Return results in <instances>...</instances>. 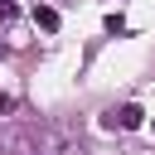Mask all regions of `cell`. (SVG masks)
<instances>
[{
    "instance_id": "cell-1",
    "label": "cell",
    "mask_w": 155,
    "mask_h": 155,
    "mask_svg": "<svg viewBox=\"0 0 155 155\" xmlns=\"http://www.w3.org/2000/svg\"><path fill=\"white\" fill-rule=\"evenodd\" d=\"M140 121H145V111H140V107H136V102H126V107H121V111H116V116H111V126H121V131H136V126H140Z\"/></svg>"
},
{
    "instance_id": "cell-2",
    "label": "cell",
    "mask_w": 155,
    "mask_h": 155,
    "mask_svg": "<svg viewBox=\"0 0 155 155\" xmlns=\"http://www.w3.org/2000/svg\"><path fill=\"white\" fill-rule=\"evenodd\" d=\"M34 24L53 34V29H58V10H53V5H34Z\"/></svg>"
},
{
    "instance_id": "cell-3",
    "label": "cell",
    "mask_w": 155,
    "mask_h": 155,
    "mask_svg": "<svg viewBox=\"0 0 155 155\" xmlns=\"http://www.w3.org/2000/svg\"><path fill=\"white\" fill-rule=\"evenodd\" d=\"M15 15H19V10H15V0H0V24H10Z\"/></svg>"
},
{
    "instance_id": "cell-4",
    "label": "cell",
    "mask_w": 155,
    "mask_h": 155,
    "mask_svg": "<svg viewBox=\"0 0 155 155\" xmlns=\"http://www.w3.org/2000/svg\"><path fill=\"white\" fill-rule=\"evenodd\" d=\"M10 107H15V102H10V97H5V92H0V116H5V111H10Z\"/></svg>"
}]
</instances>
